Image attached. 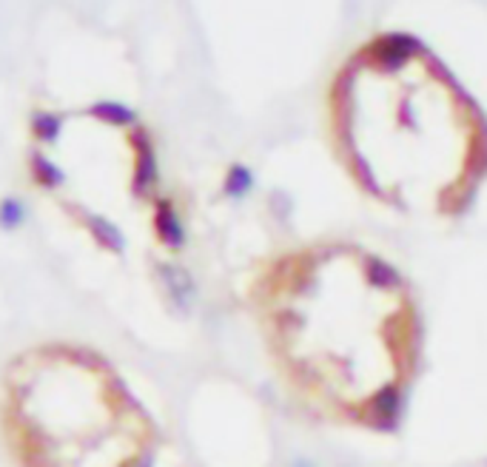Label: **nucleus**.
<instances>
[{
    "label": "nucleus",
    "mask_w": 487,
    "mask_h": 467,
    "mask_svg": "<svg viewBox=\"0 0 487 467\" xmlns=\"http://www.w3.org/2000/svg\"><path fill=\"white\" fill-rule=\"evenodd\" d=\"M4 431L20 467H145V419L123 382L80 348H35L6 376Z\"/></svg>",
    "instance_id": "1"
},
{
    "label": "nucleus",
    "mask_w": 487,
    "mask_h": 467,
    "mask_svg": "<svg viewBox=\"0 0 487 467\" xmlns=\"http://www.w3.org/2000/svg\"><path fill=\"white\" fill-rule=\"evenodd\" d=\"M411 51H413V44L408 37H385L382 44L376 46L379 60H382L385 66H402Z\"/></svg>",
    "instance_id": "2"
}]
</instances>
